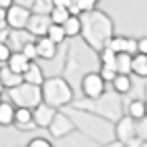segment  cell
Instances as JSON below:
<instances>
[{
    "label": "cell",
    "mask_w": 147,
    "mask_h": 147,
    "mask_svg": "<svg viewBox=\"0 0 147 147\" xmlns=\"http://www.w3.org/2000/svg\"><path fill=\"white\" fill-rule=\"evenodd\" d=\"M41 89V101L47 102L50 106L58 107L66 104L68 101H71V88L66 84V81L61 78H51V80H43L40 84Z\"/></svg>",
    "instance_id": "1"
},
{
    "label": "cell",
    "mask_w": 147,
    "mask_h": 147,
    "mask_svg": "<svg viewBox=\"0 0 147 147\" xmlns=\"http://www.w3.org/2000/svg\"><path fill=\"white\" fill-rule=\"evenodd\" d=\"M10 98L17 106L35 107L38 102H41V89L36 84L22 81L15 88H10Z\"/></svg>",
    "instance_id": "2"
},
{
    "label": "cell",
    "mask_w": 147,
    "mask_h": 147,
    "mask_svg": "<svg viewBox=\"0 0 147 147\" xmlns=\"http://www.w3.org/2000/svg\"><path fill=\"white\" fill-rule=\"evenodd\" d=\"M32 12L28 8L22 7V5H15L12 3L7 8V13H5V22H7L8 27H12L13 30H23L27 27L28 18H30Z\"/></svg>",
    "instance_id": "3"
},
{
    "label": "cell",
    "mask_w": 147,
    "mask_h": 147,
    "mask_svg": "<svg viewBox=\"0 0 147 147\" xmlns=\"http://www.w3.org/2000/svg\"><path fill=\"white\" fill-rule=\"evenodd\" d=\"M83 93L89 99H98L104 94V81L99 76V73H89L83 78Z\"/></svg>",
    "instance_id": "4"
},
{
    "label": "cell",
    "mask_w": 147,
    "mask_h": 147,
    "mask_svg": "<svg viewBox=\"0 0 147 147\" xmlns=\"http://www.w3.org/2000/svg\"><path fill=\"white\" fill-rule=\"evenodd\" d=\"M48 129H50V132H51V136L53 137H65L66 134H69L71 131L74 129L73 122L69 121V117L68 116H65L63 113H55L53 119H51V122L48 124Z\"/></svg>",
    "instance_id": "5"
},
{
    "label": "cell",
    "mask_w": 147,
    "mask_h": 147,
    "mask_svg": "<svg viewBox=\"0 0 147 147\" xmlns=\"http://www.w3.org/2000/svg\"><path fill=\"white\" fill-rule=\"evenodd\" d=\"M55 113H56V107L41 101L35 106V111H32V121L35 122L36 127H48V124L53 119Z\"/></svg>",
    "instance_id": "6"
},
{
    "label": "cell",
    "mask_w": 147,
    "mask_h": 147,
    "mask_svg": "<svg viewBox=\"0 0 147 147\" xmlns=\"http://www.w3.org/2000/svg\"><path fill=\"white\" fill-rule=\"evenodd\" d=\"M116 132H117V137H119L121 144H127V142L136 136V119H132L131 116L122 117V119L117 122Z\"/></svg>",
    "instance_id": "7"
},
{
    "label": "cell",
    "mask_w": 147,
    "mask_h": 147,
    "mask_svg": "<svg viewBox=\"0 0 147 147\" xmlns=\"http://www.w3.org/2000/svg\"><path fill=\"white\" fill-rule=\"evenodd\" d=\"M35 50H36V58L41 60H51L56 55V45L47 35H40V38L35 41Z\"/></svg>",
    "instance_id": "8"
},
{
    "label": "cell",
    "mask_w": 147,
    "mask_h": 147,
    "mask_svg": "<svg viewBox=\"0 0 147 147\" xmlns=\"http://www.w3.org/2000/svg\"><path fill=\"white\" fill-rule=\"evenodd\" d=\"M22 80L25 81V83H30V84H36V86H40L41 83H43V71H41V68L33 63V61H30V65L28 68L22 73Z\"/></svg>",
    "instance_id": "9"
},
{
    "label": "cell",
    "mask_w": 147,
    "mask_h": 147,
    "mask_svg": "<svg viewBox=\"0 0 147 147\" xmlns=\"http://www.w3.org/2000/svg\"><path fill=\"white\" fill-rule=\"evenodd\" d=\"M28 65H30V60H28L22 51H15V53H12L10 55V58L7 60V66L10 68L12 71H15V73H18V74L23 73V71L28 68Z\"/></svg>",
    "instance_id": "10"
},
{
    "label": "cell",
    "mask_w": 147,
    "mask_h": 147,
    "mask_svg": "<svg viewBox=\"0 0 147 147\" xmlns=\"http://www.w3.org/2000/svg\"><path fill=\"white\" fill-rule=\"evenodd\" d=\"M131 71L137 74L139 78L147 76V55L144 53H134L131 58Z\"/></svg>",
    "instance_id": "11"
},
{
    "label": "cell",
    "mask_w": 147,
    "mask_h": 147,
    "mask_svg": "<svg viewBox=\"0 0 147 147\" xmlns=\"http://www.w3.org/2000/svg\"><path fill=\"white\" fill-rule=\"evenodd\" d=\"M22 74L15 73V71H12L8 66L5 68H0V83H2V86L3 88H15L17 84H20L22 83Z\"/></svg>",
    "instance_id": "12"
},
{
    "label": "cell",
    "mask_w": 147,
    "mask_h": 147,
    "mask_svg": "<svg viewBox=\"0 0 147 147\" xmlns=\"http://www.w3.org/2000/svg\"><path fill=\"white\" fill-rule=\"evenodd\" d=\"M13 122H17L20 127L35 126V122L32 121V109L27 106H18L13 111Z\"/></svg>",
    "instance_id": "13"
},
{
    "label": "cell",
    "mask_w": 147,
    "mask_h": 147,
    "mask_svg": "<svg viewBox=\"0 0 147 147\" xmlns=\"http://www.w3.org/2000/svg\"><path fill=\"white\" fill-rule=\"evenodd\" d=\"M63 30H65V35L66 36H76V35L81 33L83 30V22L78 18V15H69L66 20L63 22Z\"/></svg>",
    "instance_id": "14"
},
{
    "label": "cell",
    "mask_w": 147,
    "mask_h": 147,
    "mask_svg": "<svg viewBox=\"0 0 147 147\" xmlns=\"http://www.w3.org/2000/svg\"><path fill=\"white\" fill-rule=\"evenodd\" d=\"M131 58L132 55L129 53H116V60H114V69L116 73H121V74H129L131 73Z\"/></svg>",
    "instance_id": "15"
},
{
    "label": "cell",
    "mask_w": 147,
    "mask_h": 147,
    "mask_svg": "<svg viewBox=\"0 0 147 147\" xmlns=\"http://www.w3.org/2000/svg\"><path fill=\"white\" fill-rule=\"evenodd\" d=\"M45 35H47L51 41H53L55 45H60V43H63V41H65V38H66L63 27H61V25H58V23H50Z\"/></svg>",
    "instance_id": "16"
},
{
    "label": "cell",
    "mask_w": 147,
    "mask_h": 147,
    "mask_svg": "<svg viewBox=\"0 0 147 147\" xmlns=\"http://www.w3.org/2000/svg\"><path fill=\"white\" fill-rule=\"evenodd\" d=\"M15 107L10 102H0V126H10L13 122Z\"/></svg>",
    "instance_id": "17"
},
{
    "label": "cell",
    "mask_w": 147,
    "mask_h": 147,
    "mask_svg": "<svg viewBox=\"0 0 147 147\" xmlns=\"http://www.w3.org/2000/svg\"><path fill=\"white\" fill-rule=\"evenodd\" d=\"M111 83H113L114 89H116L119 94L129 93V89H131V80H129V76H127V74L117 73L116 76H114V80L111 81Z\"/></svg>",
    "instance_id": "18"
},
{
    "label": "cell",
    "mask_w": 147,
    "mask_h": 147,
    "mask_svg": "<svg viewBox=\"0 0 147 147\" xmlns=\"http://www.w3.org/2000/svg\"><path fill=\"white\" fill-rule=\"evenodd\" d=\"M129 116L136 121H142L146 117V104L142 101H132L129 106Z\"/></svg>",
    "instance_id": "19"
},
{
    "label": "cell",
    "mask_w": 147,
    "mask_h": 147,
    "mask_svg": "<svg viewBox=\"0 0 147 147\" xmlns=\"http://www.w3.org/2000/svg\"><path fill=\"white\" fill-rule=\"evenodd\" d=\"M69 17V12H68L66 7H51V12H50V20L51 23H58V25H63V22Z\"/></svg>",
    "instance_id": "20"
},
{
    "label": "cell",
    "mask_w": 147,
    "mask_h": 147,
    "mask_svg": "<svg viewBox=\"0 0 147 147\" xmlns=\"http://www.w3.org/2000/svg\"><path fill=\"white\" fill-rule=\"evenodd\" d=\"M114 60H116V53L111 48L104 47V50L101 51V63H102V66L114 68Z\"/></svg>",
    "instance_id": "21"
},
{
    "label": "cell",
    "mask_w": 147,
    "mask_h": 147,
    "mask_svg": "<svg viewBox=\"0 0 147 147\" xmlns=\"http://www.w3.org/2000/svg\"><path fill=\"white\" fill-rule=\"evenodd\" d=\"M22 53L27 56L30 61H33L36 58V50H35V43L33 41H27V43H23V47H22Z\"/></svg>",
    "instance_id": "22"
},
{
    "label": "cell",
    "mask_w": 147,
    "mask_h": 147,
    "mask_svg": "<svg viewBox=\"0 0 147 147\" xmlns=\"http://www.w3.org/2000/svg\"><path fill=\"white\" fill-rule=\"evenodd\" d=\"M74 2H76V5H78L81 13H89L94 8V5H96L94 0H74Z\"/></svg>",
    "instance_id": "23"
},
{
    "label": "cell",
    "mask_w": 147,
    "mask_h": 147,
    "mask_svg": "<svg viewBox=\"0 0 147 147\" xmlns=\"http://www.w3.org/2000/svg\"><path fill=\"white\" fill-rule=\"evenodd\" d=\"M116 69H114V68H109V66H102L101 68V71H99V76L101 78H102V81H104V83H106V81H109V83H111V81L114 80V76H116Z\"/></svg>",
    "instance_id": "24"
},
{
    "label": "cell",
    "mask_w": 147,
    "mask_h": 147,
    "mask_svg": "<svg viewBox=\"0 0 147 147\" xmlns=\"http://www.w3.org/2000/svg\"><path fill=\"white\" fill-rule=\"evenodd\" d=\"M12 55V50L7 43H0V63H7V60Z\"/></svg>",
    "instance_id": "25"
},
{
    "label": "cell",
    "mask_w": 147,
    "mask_h": 147,
    "mask_svg": "<svg viewBox=\"0 0 147 147\" xmlns=\"http://www.w3.org/2000/svg\"><path fill=\"white\" fill-rule=\"evenodd\" d=\"M30 147H51V142L47 139H41V137H36V139H32L28 142Z\"/></svg>",
    "instance_id": "26"
},
{
    "label": "cell",
    "mask_w": 147,
    "mask_h": 147,
    "mask_svg": "<svg viewBox=\"0 0 147 147\" xmlns=\"http://www.w3.org/2000/svg\"><path fill=\"white\" fill-rule=\"evenodd\" d=\"M136 48H137V53L147 55V38H140L136 41Z\"/></svg>",
    "instance_id": "27"
},
{
    "label": "cell",
    "mask_w": 147,
    "mask_h": 147,
    "mask_svg": "<svg viewBox=\"0 0 147 147\" xmlns=\"http://www.w3.org/2000/svg\"><path fill=\"white\" fill-rule=\"evenodd\" d=\"M69 2L71 0H50V3H51V7H66L69 5Z\"/></svg>",
    "instance_id": "28"
},
{
    "label": "cell",
    "mask_w": 147,
    "mask_h": 147,
    "mask_svg": "<svg viewBox=\"0 0 147 147\" xmlns=\"http://www.w3.org/2000/svg\"><path fill=\"white\" fill-rule=\"evenodd\" d=\"M12 3H13V0H0V8L2 10H7Z\"/></svg>",
    "instance_id": "29"
},
{
    "label": "cell",
    "mask_w": 147,
    "mask_h": 147,
    "mask_svg": "<svg viewBox=\"0 0 147 147\" xmlns=\"http://www.w3.org/2000/svg\"><path fill=\"white\" fill-rule=\"evenodd\" d=\"M2 89H3V86H2V83H0V94H2Z\"/></svg>",
    "instance_id": "30"
},
{
    "label": "cell",
    "mask_w": 147,
    "mask_h": 147,
    "mask_svg": "<svg viewBox=\"0 0 147 147\" xmlns=\"http://www.w3.org/2000/svg\"><path fill=\"white\" fill-rule=\"evenodd\" d=\"M94 2H96V3H98V2H99V0H94Z\"/></svg>",
    "instance_id": "31"
}]
</instances>
